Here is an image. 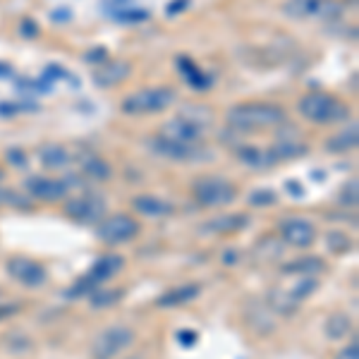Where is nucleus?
<instances>
[{
  "instance_id": "f257e3e1",
  "label": "nucleus",
  "mask_w": 359,
  "mask_h": 359,
  "mask_svg": "<svg viewBox=\"0 0 359 359\" xmlns=\"http://www.w3.org/2000/svg\"><path fill=\"white\" fill-rule=\"evenodd\" d=\"M225 123L230 130L235 132H266V130H278L287 123V111L280 103H269V101H245L237 106L228 108L225 113Z\"/></svg>"
},
{
  "instance_id": "f03ea898",
  "label": "nucleus",
  "mask_w": 359,
  "mask_h": 359,
  "mask_svg": "<svg viewBox=\"0 0 359 359\" xmlns=\"http://www.w3.org/2000/svg\"><path fill=\"white\" fill-rule=\"evenodd\" d=\"M297 113L306 123L314 125H338L350 120V108L335 94L328 91H306L297 101Z\"/></svg>"
},
{
  "instance_id": "7ed1b4c3",
  "label": "nucleus",
  "mask_w": 359,
  "mask_h": 359,
  "mask_svg": "<svg viewBox=\"0 0 359 359\" xmlns=\"http://www.w3.org/2000/svg\"><path fill=\"white\" fill-rule=\"evenodd\" d=\"M123 269H125V259L120 257V254H113V252L103 254V257H98L96 262L91 264V269L86 271L82 278H77V280H74V285L65 292V297L67 299L89 297L94 290L103 287L108 280H113V278L118 276Z\"/></svg>"
},
{
  "instance_id": "20e7f679",
  "label": "nucleus",
  "mask_w": 359,
  "mask_h": 359,
  "mask_svg": "<svg viewBox=\"0 0 359 359\" xmlns=\"http://www.w3.org/2000/svg\"><path fill=\"white\" fill-rule=\"evenodd\" d=\"M177 94L170 86H149V89L132 91L123 98L120 111L127 115H156L175 106Z\"/></svg>"
},
{
  "instance_id": "39448f33",
  "label": "nucleus",
  "mask_w": 359,
  "mask_h": 359,
  "mask_svg": "<svg viewBox=\"0 0 359 359\" xmlns=\"http://www.w3.org/2000/svg\"><path fill=\"white\" fill-rule=\"evenodd\" d=\"M192 196L204 208H223L237 199V187L223 175H201L194 180Z\"/></svg>"
},
{
  "instance_id": "423d86ee",
  "label": "nucleus",
  "mask_w": 359,
  "mask_h": 359,
  "mask_svg": "<svg viewBox=\"0 0 359 359\" xmlns=\"http://www.w3.org/2000/svg\"><path fill=\"white\" fill-rule=\"evenodd\" d=\"M62 211H65V216L69 221H74L79 225H98L106 218L108 204L101 194L84 192L77 196H67L65 204H62Z\"/></svg>"
},
{
  "instance_id": "0eeeda50",
  "label": "nucleus",
  "mask_w": 359,
  "mask_h": 359,
  "mask_svg": "<svg viewBox=\"0 0 359 359\" xmlns=\"http://www.w3.org/2000/svg\"><path fill=\"white\" fill-rule=\"evenodd\" d=\"M139 230L142 228H139L137 218H132L130 213H115V216H106L96 225V237L108 247H120L139 237Z\"/></svg>"
},
{
  "instance_id": "6e6552de",
  "label": "nucleus",
  "mask_w": 359,
  "mask_h": 359,
  "mask_svg": "<svg viewBox=\"0 0 359 359\" xmlns=\"http://www.w3.org/2000/svg\"><path fill=\"white\" fill-rule=\"evenodd\" d=\"M149 149L161 158L172 161V163H192V161L208 156L204 142H172V139H165L161 135L149 139Z\"/></svg>"
},
{
  "instance_id": "1a4fd4ad",
  "label": "nucleus",
  "mask_w": 359,
  "mask_h": 359,
  "mask_svg": "<svg viewBox=\"0 0 359 359\" xmlns=\"http://www.w3.org/2000/svg\"><path fill=\"white\" fill-rule=\"evenodd\" d=\"M135 343V331L127 326H108L103 331H98V335L91 343V357L94 359H115Z\"/></svg>"
},
{
  "instance_id": "9d476101",
  "label": "nucleus",
  "mask_w": 359,
  "mask_h": 359,
  "mask_svg": "<svg viewBox=\"0 0 359 359\" xmlns=\"http://www.w3.org/2000/svg\"><path fill=\"white\" fill-rule=\"evenodd\" d=\"M74 187V177H43V175H32L25 180V189L32 199L43 201V204H55L69 196V189Z\"/></svg>"
},
{
  "instance_id": "9b49d317",
  "label": "nucleus",
  "mask_w": 359,
  "mask_h": 359,
  "mask_svg": "<svg viewBox=\"0 0 359 359\" xmlns=\"http://www.w3.org/2000/svg\"><path fill=\"white\" fill-rule=\"evenodd\" d=\"M5 271H8V276L13 278L15 283H20V285L25 287H43L46 283H48V269L36 262V259H29V257H22V254H17V257H10L8 264H5Z\"/></svg>"
},
{
  "instance_id": "f8f14e48",
  "label": "nucleus",
  "mask_w": 359,
  "mask_h": 359,
  "mask_svg": "<svg viewBox=\"0 0 359 359\" xmlns=\"http://www.w3.org/2000/svg\"><path fill=\"white\" fill-rule=\"evenodd\" d=\"M338 0H287L283 5L287 17L294 20H309V17H335L340 13Z\"/></svg>"
},
{
  "instance_id": "ddd939ff",
  "label": "nucleus",
  "mask_w": 359,
  "mask_h": 359,
  "mask_svg": "<svg viewBox=\"0 0 359 359\" xmlns=\"http://www.w3.org/2000/svg\"><path fill=\"white\" fill-rule=\"evenodd\" d=\"M130 74H132V65L127 60H111V57H106L101 65L94 67L91 79H94L98 89H113V86L127 82Z\"/></svg>"
},
{
  "instance_id": "4468645a",
  "label": "nucleus",
  "mask_w": 359,
  "mask_h": 359,
  "mask_svg": "<svg viewBox=\"0 0 359 359\" xmlns=\"http://www.w3.org/2000/svg\"><path fill=\"white\" fill-rule=\"evenodd\" d=\"M280 237L285 245L306 249L316 242V228L304 218H287L280 223Z\"/></svg>"
},
{
  "instance_id": "2eb2a0df",
  "label": "nucleus",
  "mask_w": 359,
  "mask_h": 359,
  "mask_svg": "<svg viewBox=\"0 0 359 359\" xmlns=\"http://www.w3.org/2000/svg\"><path fill=\"white\" fill-rule=\"evenodd\" d=\"M309 151L304 142L299 139H287L280 137L271 149L264 151V168L273 165V163H285V161H294V158H302V156Z\"/></svg>"
},
{
  "instance_id": "dca6fc26",
  "label": "nucleus",
  "mask_w": 359,
  "mask_h": 359,
  "mask_svg": "<svg viewBox=\"0 0 359 359\" xmlns=\"http://www.w3.org/2000/svg\"><path fill=\"white\" fill-rule=\"evenodd\" d=\"M132 208L144 218H168L175 213V206L170 204L163 196L156 194H139L132 199Z\"/></svg>"
},
{
  "instance_id": "f3484780",
  "label": "nucleus",
  "mask_w": 359,
  "mask_h": 359,
  "mask_svg": "<svg viewBox=\"0 0 359 359\" xmlns=\"http://www.w3.org/2000/svg\"><path fill=\"white\" fill-rule=\"evenodd\" d=\"M175 65H177V69H180V74H182V79H184V82H187L189 86H192V89H196V91H208V89H211L213 77H211V74H206L204 69L196 65L192 57L177 55V57H175Z\"/></svg>"
},
{
  "instance_id": "a211bd4d",
  "label": "nucleus",
  "mask_w": 359,
  "mask_h": 359,
  "mask_svg": "<svg viewBox=\"0 0 359 359\" xmlns=\"http://www.w3.org/2000/svg\"><path fill=\"white\" fill-rule=\"evenodd\" d=\"M199 294H201V285H196V283H187V285L165 290L158 299H156V304L158 306H182L187 302H194Z\"/></svg>"
},
{
  "instance_id": "6ab92c4d",
  "label": "nucleus",
  "mask_w": 359,
  "mask_h": 359,
  "mask_svg": "<svg viewBox=\"0 0 359 359\" xmlns=\"http://www.w3.org/2000/svg\"><path fill=\"white\" fill-rule=\"evenodd\" d=\"M357 142H359V127H357V123H350L345 130H340L338 135L328 137L326 151L328 154H347L357 147Z\"/></svg>"
},
{
  "instance_id": "aec40b11",
  "label": "nucleus",
  "mask_w": 359,
  "mask_h": 359,
  "mask_svg": "<svg viewBox=\"0 0 359 359\" xmlns=\"http://www.w3.org/2000/svg\"><path fill=\"white\" fill-rule=\"evenodd\" d=\"M328 266L323 259H318V257H302V259H297V262H290V264H285L283 266V273H287V276H297V278H306V276H311V278H318L326 271Z\"/></svg>"
},
{
  "instance_id": "412c9836",
  "label": "nucleus",
  "mask_w": 359,
  "mask_h": 359,
  "mask_svg": "<svg viewBox=\"0 0 359 359\" xmlns=\"http://www.w3.org/2000/svg\"><path fill=\"white\" fill-rule=\"evenodd\" d=\"M79 165H82L84 175L89 180H96V182H108V180L113 177V168L108 165V161H103L101 156H96V154L82 156Z\"/></svg>"
},
{
  "instance_id": "4be33fe9",
  "label": "nucleus",
  "mask_w": 359,
  "mask_h": 359,
  "mask_svg": "<svg viewBox=\"0 0 359 359\" xmlns=\"http://www.w3.org/2000/svg\"><path fill=\"white\" fill-rule=\"evenodd\" d=\"M39 158H41V165L48 168V170H62V168L69 165V154L62 144H46V147L39 149Z\"/></svg>"
},
{
  "instance_id": "5701e85b",
  "label": "nucleus",
  "mask_w": 359,
  "mask_h": 359,
  "mask_svg": "<svg viewBox=\"0 0 359 359\" xmlns=\"http://www.w3.org/2000/svg\"><path fill=\"white\" fill-rule=\"evenodd\" d=\"M247 225V216L245 213H237V216H218L213 221H208L204 228L211 230V233H237Z\"/></svg>"
},
{
  "instance_id": "b1692460",
  "label": "nucleus",
  "mask_w": 359,
  "mask_h": 359,
  "mask_svg": "<svg viewBox=\"0 0 359 359\" xmlns=\"http://www.w3.org/2000/svg\"><path fill=\"white\" fill-rule=\"evenodd\" d=\"M350 333H352V321L345 314H340V311H338V314H333L326 321V335L331 340H343Z\"/></svg>"
},
{
  "instance_id": "393cba45",
  "label": "nucleus",
  "mask_w": 359,
  "mask_h": 359,
  "mask_svg": "<svg viewBox=\"0 0 359 359\" xmlns=\"http://www.w3.org/2000/svg\"><path fill=\"white\" fill-rule=\"evenodd\" d=\"M123 290H106V287H98L89 294V302L91 306H111L115 302H120L123 299Z\"/></svg>"
},
{
  "instance_id": "a878e982",
  "label": "nucleus",
  "mask_w": 359,
  "mask_h": 359,
  "mask_svg": "<svg viewBox=\"0 0 359 359\" xmlns=\"http://www.w3.org/2000/svg\"><path fill=\"white\" fill-rule=\"evenodd\" d=\"M118 22H144L149 20V10H139V8H120L118 13L113 15Z\"/></svg>"
},
{
  "instance_id": "bb28decb",
  "label": "nucleus",
  "mask_w": 359,
  "mask_h": 359,
  "mask_svg": "<svg viewBox=\"0 0 359 359\" xmlns=\"http://www.w3.org/2000/svg\"><path fill=\"white\" fill-rule=\"evenodd\" d=\"M278 201V194L273 189H257V192L249 194V204L252 206H273Z\"/></svg>"
},
{
  "instance_id": "cd10ccee",
  "label": "nucleus",
  "mask_w": 359,
  "mask_h": 359,
  "mask_svg": "<svg viewBox=\"0 0 359 359\" xmlns=\"http://www.w3.org/2000/svg\"><path fill=\"white\" fill-rule=\"evenodd\" d=\"M328 249L335 254H340V252H345V249H350L352 247V242H350V237L343 235V233H328Z\"/></svg>"
},
{
  "instance_id": "c85d7f7f",
  "label": "nucleus",
  "mask_w": 359,
  "mask_h": 359,
  "mask_svg": "<svg viewBox=\"0 0 359 359\" xmlns=\"http://www.w3.org/2000/svg\"><path fill=\"white\" fill-rule=\"evenodd\" d=\"M338 199H340V204H345V206H355L357 204V180H350V182L340 189Z\"/></svg>"
},
{
  "instance_id": "c756f323",
  "label": "nucleus",
  "mask_w": 359,
  "mask_h": 359,
  "mask_svg": "<svg viewBox=\"0 0 359 359\" xmlns=\"http://www.w3.org/2000/svg\"><path fill=\"white\" fill-rule=\"evenodd\" d=\"M175 340L184 347V350H189L192 345L199 343V335H196V331H192V328H182V331L175 333Z\"/></svg>"
},
{
  "instance_id": "7c9ffc66",
  "label": "nucleus",
  "mask_w": 359,
  "mask_h": 359,
  "mask_svg": "<svg viewBox=\"0 0 359 359\" xmlns=\"http://www.w3.org/2000/svg\"><path fill=\"white\" fill-rule=\"evenodd\" d=\"M39 32H41V29H39V25L32 20V17H27V20H22V22H20V34H22L25 39H36V36H39Z\"/></svg>"
},
{
  "instance_id": "2f4dec72",
  "label": "nucleus",
  "mask_w": 359,
  "mask_h": 359,
  "mask_svg": "<svg viewBox=\"0 0 359 359\" xmlns=\"http://www.w3.org/2000/svg\"><path fill=\"white\" fill-rule=\"evenodd\" d=\"M10 158V163L17 165V168H25L27 165V154L25 151H20V149H10L8 154H5Z\"/></svg>"
},
{
  "instance_id": "473e14b6",
  "label": "nucleus",
  "mask_w": 359,
  "mask_h": 359,
  "mask_svg": "<svg viewBox=\"0 0 359 359\" xmlns=\"http://www.w3.org/2000/svg\"><path fill=\"white\" fill-rule=\"evenodd\" d=\"M335 359H359V347L357 343H350L347 347H343V350L335 355Z\"/></svg>"
},
{
  "instance_id": "72a5a7b5",
  "label": "nucleus",
  "mask_w": 359,
  "mask_h": 359,
  "mask_svg": "<svg viewBox=\"0 0 359 359\" xmlns=\"http://www.w3.org/2000/svg\"><path fill=\"white\" fill-rule=\"evenodd\" d=\"M84 57L91 62V65H101V62L108 57V53H106V50H103V48H96V50H89V53H86Z\"/></svg>"
},
{
  "instance_id": "f704fd0d",
  "label": "nucleus",
  "mask_w": 359,
  "mask_h": 359,
  "mask_svg": "<svg viewBox=\"0 0 359 359\" xmlns=\"http://www.w3.org/2000/svg\"><path fill=\"white\" fill-rule=\"evenodd\" d=\"M189 0H172L170 5H168V15H175V13H182V10H187Z\"/></svg>"
},
{
  "instance_id": "c9c22d12",
  "label": "nucleus",
  "mask_w": 359,
  "mask_h": 359,
  "mask_svg": "<svg viewBox=\"0 0 359 359\" xmlns=\"http://www.w3.org/2000/svg\"><path fill=\"white\" fill-rule=\"evenodd\" d=\"M10 74H13V67L8 62H0V77H10Z\"/></svg>"
},
{
  "instance_id": "e433bc0d",
  "label": "nucleus",
  "mask_w": 359,
  "mask_h": 359,
  "mask_svg": "<svg viewBox=\"0 0 359 359\" xmlns=\"http://www.w3.org/2000/svg\"><path fill=\"white\" fill-rule=\"evenodd\" d=\"M8 192H10V189H0V206L8 204Z\"/></svg>"
},
{
  "instance_id": "4c0bfd02",
  "label": "nucleus",
  "mask_w": 359,
  "mask_h": 359,
  "mask_svg": "<svg viewBox=\"0 0 359 359\" xmlns=\"http://www.w3.org/2000/svg\"><path fill=\"white\" fill-rule=\"evenodd\" d=\"M3 177H5V170H3V168H0V182H3Z\"/></svg>"
},
{
  "instance_id": "58836bf2",
  "label": "nucleus",
  "mask_w": 359,
  "mask_h": 359,
  "mask_svg": "<svg viewBox=\"0 0 359 359\" xmlns=\"http://www.w3.org/2000/svg\"><path fill=\"white\" fill-rule=\"evenodd\" d=\"M130 359H139V357H130Z\"/></svg>"
}]
</instances>
